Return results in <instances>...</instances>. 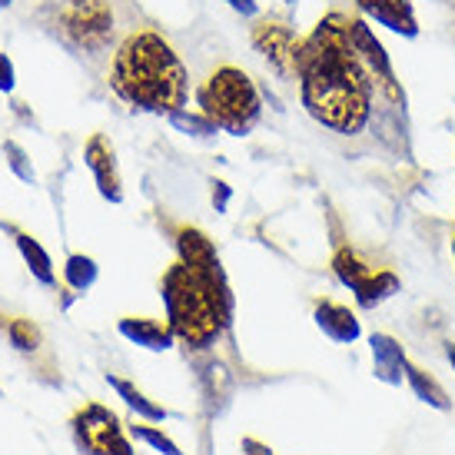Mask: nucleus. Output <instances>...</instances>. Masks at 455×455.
<instances>
[{
	"label": "nucleus",
	"mask_w": 455,
	"mask_h": 455,
	"mask_svg": "<svg viewBox=\"0 0 455 455\" xmlns=\"http://www.w3.org/2000/svg\"><path fill=\"white\" fill-rule=\"evenodd\" d=\"M296 80L306 114L339 137H359L372 120L376 84L349 40V17L326 13L296 51Z\"/></svg>",
	"instance_id": "nucleus-1"
},
{
	"label": "nucleus",
	"mask_w": 455,
	"mask_h": 455,
	"mask_svg": "<svg viewBox=\"0 0 455 455\" xmlns=\"http://www.w3.org/2000/svg\"><path fill=\"white\" fill-rule=\"evenodd\" d=\"M110 90L130 110L170 116L183 110L190 76L170 40H164L156 30H133L120 40L114 53Z\"/></svg>",
	"instance_id": "nucleus-2"
},
{
	"label": "nucleus",
	"mask_w": 455,
	"mask_h": 455,
	"mask_svg": "<svg viewBox=\"0 0 455 455\" xmlns=\"http://www.w3.org/2000/svg\"><path fill=\"white\" fill-rule=\"evenodd\" d=\"M160 296L166 306V326L190 349H210L233 319L227 276H206L183 259L164 273Z\"/></svg>",
	"instance_id": "nucleus-3"
},
{
	"label": "nucleus",
	"mask_w": 455,
	"mask_h": 455,
	"mask_svg": "<svg viewBox=\"0 0 455 455\" xmlns=\"http://www.w3.org/2000/svg\"><path fill=\"white\" fill-rule=\"evenodd\" d=\"M196 103H200V114L213 120L216 130H223L229 137L250 133L263 116L259 87L240 67H216L196 90Z\"/></svg>",
	"instance_id": "nucleus-4"
},
{
	"label": "nucleus",
	"mask_w": 455,
	"mask_h": 455,
	"mask_svg": "<svg viewBox=\"0 0 455 455\" xmlns=\"http://www.w3.org/2000/svg\"><path fill=\"white\" fill-rule=\"evenodd\" d=\"M64 30L80 51L103 53L116 30L114 7L107 0H74L64 11Z\"/></svg>",
	"instance_id": "nucleus-5"
},
{
	"label": "nucleus",
	"mask_w": 455,
	"mask_h": 455,
	"mask_svg": "<svg viewBox=\"0 0 455 455\" xmlns=\"http://www.w3.org/2000/svg\"><path fill=\"white\" fill-rule=\"evenodd\" d=\"M250 40H253V51L269 64L273 74L283 76V80L296 76V51H299V40L303 37L286 20H273V17L256 20Z\"/></svg>",
	"instance_id": "nucleus-6"
},
{
	"label": "nucleus",
	"mask_w": 455,
	"mask_h": 455,
	"mask_svg": "<svg viewBox=\"0 0 455 455\" xmlns=\"http://www.w3.org/2000/svg\"><path fill=\"white\" fill-rule=\"evenodd\" d=\"M74 429L76 439L93 455H133V445L127 443V435L120 429V419L103 405H84L74 416Z\"/></svg>",
	"instance_id": "nucleus-7"
},
{
	"label": "nucleus",
	"mask_w": 455,
	"mask_h": 455,
	"mask_svg": "<svg viewBox=\"0 0 455 455\" xmlns=\"http://www.w3.org/2000/svg\"><path fill=\"white\" fill-rule=\"evenodd\" d=\"M349 40H353L359 60L366 64L372 84H376L389 100H403V90L395 84V70H392L389 51H386V44L376 37V30H372L363 17H349Z\"/></svg>",
	"instance_id": "nucleus-8"
},
{
	"label": "nucleus",
	"mask_w": 455,
	"mask_h": 455,
	"mask_svg": "<svg viewBox=\"0 0 455 455\" xmlns=\"http://www.w3.org/2000/svg\"><path fill=\"white\" fill-rule=\"evenodd\" d=\"M366 24L386 27L395 37H419V13L412 0H353Z\"/></svg>",
	"instance_id": "nucleus-9"
},
{
	"label": "nucleus",
	"mask_w": 455,
	"mask_h": 455,
	"mask_svg": "<svg viewBox=\"0 0 455 455\" xmlns=\"http://www.w3.org/2000/svg\"><path fill=\"white\" fill-rule=\"evenodd\" d=\"M84 164L97 180V190H100L103 200L110 203H124V180H120V166H116V153L114 143L103 137V133H93L84 147Z\"/></svg>",
	"instance_id": "nucleus-10"
},
{
	"label": "nucleus",
	"mask_w": 455,
	"mask_h": 455,
	"mask_svg": "<svg viewBox=\"0 0 455 455\" xmlns=\"http://www.w3.org/2000/svg\"><path fill=\"white\" fill-rule=\"evenodd\" d=\"M177 253L180 259L193 269H200L206 276H223V266L216 256V246L210 243V236L196 227H180L177 229Z\"/></svg>",
	"instance_id": "nucleus-11"
},
{
	"label": "nucleus",
	"mask_w": 455,
	"mask_h": 455,
	"mask_svg": "<svg viewBox=\"0 0 455 455\" xmlns=\"http://www.w3.org/2000/svg\"><path fill=\"white\" fill-rule=\"evenodd\" d=\"M120 329V336L133 346H143V349H150V353H166L170 346H173V329L164 326V323H156V319H143V316H124L116 323Z\"/></svg>",
	"instance_id": "nucleus-12"
},
{
	"label": "nucleus",
	"mask_w": 455,
	"mask_h": 455,
	"mask_svg": "<svg viewBox=\"0 0 455 455\" xmlns=\"http://www.w3.org/2000/svg\"><path fill=\"white\" fill-rule=\"evenodd\" d=\"M316 326L326 332L329 339L336 342H355L359 339V319L349 306L332 303V299H323L316 303Z\"/></svg>",
	"instance_id": "nucleus-13"
},
{
	"label": "nucleus",
	"mask_w": 455,
	"mask_h": 455,
	"mask_svg": "<svg viewBox=\"0 0 455 455\" xmlns=\"http://www.w3.org/2000/svg\"><path fill=\"white\" fill-rule=\"evenodd\" d=\"M369 346H372V363H376V372H379L386 382H403L405 376V353L403 346L392 339V336H382V332H376L372 339H369Z\"/></svg>",
	"instance_id": "nucleus-14"
},
{
	"label": "nucleus",
	"mask_w": 455,
	"mask_h": 455,
	"mask_svg": "<svg viewBox=\"0 0 455 455\" xmlns=\"http://www.w3.org/2000/svg\"><path fill=\"white\" fill-rule=\"evenodd\" d=\"M7 229L13 233V243H17V250L24 256L27 269L34 273V279L44 283V286H53V283H57V273H53V263H51V256H47V250H44L30 233H24V229H13V227H7Z\"/></svg>",
	"instance_id": "nucleus-15"
},
{
	"label": "nucleus",
	"mask_w": 455,
	"mask_h": 455,
	"mask_svg": "<svg viewBox=\"0 0 455 455\" xmlns=\"http://www.w3.org/2000/svg\"><path fill=\"white\" fill-rule=\"evenodd\" d=\"M395 292H399V276L389 273V269H372L369 279L353 292V296L363 309H376V306H382L386 299H392Z\"/></svg>",
	"instance_id": "nucleus-16"
},
{
	"label": "nucleus",
	"mask_w": 455,
	"mask_h": 455,
	"mask_svg": "<svg viewBox=\"0 0 455 455\" xmlns=\"http://www.w3.org/2000/svg\"><path fill=\"white\" fill-rule=\"evenodd\" d=\"M107 382H110V389H114L116 395H120V399H124V403H127L140 419H147V422H164V419L170 416L164 405H156L153 399H147V395H143V392H140L133 382L120 379V376H107Z\"/></svg>",
	"instance_id": "nucleus-17"
},
{
	"label": "nucleus",
	"mask_w": 455,
	"mask_h": 455,
	"mask_svg": "<svg viewBox=\"0 0 455 455\" xmlns=\"http://www.w3.org/2000/svg\"><path fill=\"white\" fill-rule=\"evenodd\" d=\"M332 273H336V279H339L342 286H349V290L355 292L369 279L372 266L363 263L349 246H342V250H336V256H332Z\"/></svg>",
	"instance_id": "nucleus-18"
},
{
	"label": "nucleus",
	"mask_w": 455,
	"mask_h": 455,
	"mask_svg": "<svg viewBox=\"0 0 455 455\" xmlns=\"http://www.w3.org/2000/svg\"><path fill=\"white\" fill-rule=\"evenodd\" d=\"M405 379H409L412 392H416L422 403L435 405V409H449V395H445V389L432 379L429 372H422L419 366H412V363H409V366H405Z\"/></svg>",
	"instance_id": "nucleus-19"
},
{
	"label": "nucleus",
	"mask_w": 455,
	"mask_h": 455,
	"mask_svg": "<svg viewBox=\"0 0 455 455\" xmlns=\"http://www.w3.org/2000/svg\"><path fill=\"white\" fill-rule=\"evenodd\" d=\"M64 279L67 286L74 292H87L93 283H97V263H93V256H84V253H70L64 263Z\"/></svg>",
	"instance_id": "nucleus-20"
},
{
	"label": "nucleus",
	"mask_w": 455,
	"mask_h": 455,
	"mask_svg": "<svg viewBox=\"0 0 455 455\" xmlns=\"http://www.w3.org/2000/svg\"><path fill=\"white\" fill-rule=\"evenodd\" d=\"M7 339H11L13 349H20V353H37L44 336H40V326L37 323H30L24 316H13L7 323Z\"/></svg>",
	"instance_id": "nucleus-21"
},
{
	"label": "nucleus",
	"mask_w": 455,
	"mask_h": 455,
	"mask_svg": "<svg viewBox=\"0 0 455 455\" xmlns=\"http://www.w3.org/2000/svg\"><path fill=\"white\" fill-rule=\"evenodd\" d=\"M4 160H7V166H11V173L20 183H37V170H34V164H30V156H27V150L17 143V140H4Z\"/></svg>",
	"instance_id": "nucleus-22"
},
{
	"label": "nucleus",
	"mask_w": 455,
	"mask_h": 455,
	"mask_svg": "<svg viewBox=\"0 0 455 455\" xmlns=\"http://www.w3.org/2000/svg\"><path fill=\"white\" fill-rule=\"evenodd\" d=\"M170 124H173L177 130H183L187 137H213V133H216L213 120H206L203 114H187V110L170 114Z\"/></svg>",
	"instance_id": "nucleus-23"
},
{
	"label": "nucleus",
	"mask_w": 455,
	"mask_h": 455,
	"mask_svg": "<svg viewBox=\"0 0 455 455\" xmlns=\"http://www.w3.org/2000/svg\"><path fill=\"white\" fill-rule=\"evenodd\" d=\"M133 435H137L140 443H147V445H153L160 455H183L180 452V445L166 435V432H160V429H153V426H133Z\"/></svg>",
	"instance_id": "nucleus-24"
},
{
	"label": "nucleus",
	"mask_w": 455,
	"mask_h": 455,
	"mask_svg": "<svg viewBox=\"0 0 455 455\" xmlns=\"http://www.w3.org/2000/svg\"><path fill=\"white\" fill-rule=\"evenodd\" d=\"M13 87H17V70L11 53H0V93H13Z\"/></svg>",
	"instance_id": "nucleus-25"
},
{
	"label": "nucleus",
	"mask_w": 455,
	"mask_h": 455,
	"mask_svg": "<svg viewBox=\"0 0 455 455\" xmlns=\"http://www.w3.org/2000/svg\"><path fill=\"white\" fill-rule=\"evenodd\" d=\"M229 193H233V190H229L223 180H213V206H216V213H223V210H227Z\"/></svg>",
	"instance_id": "nucleus-26"
},
{
	"label": "nucleus",
	"mask_w": 455,
	"mask_h": 455,
	"mask_svg": "<svg viewBox=\"0 0 455 455\" xmlns=\"http://www.w3.org/2000/svg\"><path fill=\"white\" fill-rule=\"evenodd\" d=\"M227 4L236 13H243V17H256V11H259V4H256V0H227Z\"/></svg>",
	"instance_id": "nucleus-27"
},
{
	"label": "nucleus",
	"mask_w": 455,
	"mask_h": 455,
	"mask_svg": "<svg viewBox=\"0 0 455 455\" xmlns=\"http://www.w3.org/2000/svg\"><path fill=\"white\" fill-rule=\"evenodd\" d=\"M11 110L17 114V120H24V124H34V114H30V107H27L24 100H13Z\"/></svg>",
	"instance_id": "nucleus-28"
},
{
	"label": "nucleus",
	"mask_w": 455,
	"mask_h": 455,
	"mask_svg": "<svg viewBox=\"0 0 455 455\" xmlns=\"http://www.w3.org/2000/svg\"><path fill=\"white\" fill-rule=\"evenodd\" d=\"M243 449H246V455H273L266 445L256 443V439H243Z\"/></svg>",
	"instance_id": "nucleus-29"
},
{
	"label": "nucleus",
	"mask_w": 455,
	"mask_h": 455,
	"mask_svg": "<svg viewBox=\"0 0 455 455\" xmlns=\"http://www.w3.org/2000/svg\"><path fill=\"white\" fill-rule=\"evenodd\" d=\"M445 355H449V363H452V369H455V342H449V346H445Z\"/></svg>",
	"instance_id": "nucleus-30"
},
{
	"label": "nucleus",
	"mask_w": 455,
	"mask_h": 455,
	"mask_svg": "<svg viewBox=\"0 0 455 455\" xmlns=\"http://www.w3.org/2000/svg\"><path fill=\"white\" fill-rule=\"evenodd\" d=\"M13 0H0V11H7V7H11Z\"/></svg>",
	"instance_id": "nucleus-31"
},
{
	"label": "nucleus",
	"mask_w": 455,
	"mask_h": 455,
	"mask_svg": "<svg viewBox=\"0 0 455 455\" xmlns=\"http://www.w3.org/2000/svg\"><path fill=\"white\" fill-rule=\"evenodd\" d=\"M452 256H455V236H452Z\"/></svg>",
	"instance_id": "nucleus-32"
},
{
	"label": "nucleus",
	"mask_w": 455,
	"mask_h": 455,
	"mask_svg": "<svg viewBox=\"0 0 455 455\" xmlns=\"http://www.w3.org/2000/svg\"><path fill=\"white\" fill-rule=\"evenodd\" d=\"M286 4H296V0H286Z\"/></svg>",
	"instance_id": "nucleus-33"
}]
</instances>
